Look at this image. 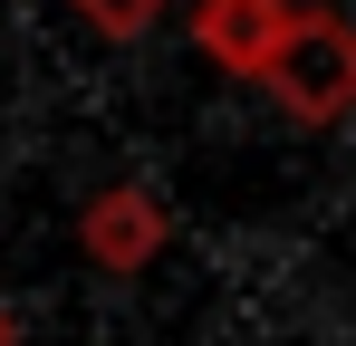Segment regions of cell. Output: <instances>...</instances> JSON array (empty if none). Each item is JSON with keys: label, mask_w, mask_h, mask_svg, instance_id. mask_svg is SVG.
Listing matches in <instances>:
<instances>
[{"label": "cell", "mask_w": 356, "mask_h": 346, "mask_svg": "<svg viewBox=\"0 0 356 346\" xmlns=\"http://www.w3.org/2000/svg\"><path fill=\"white\" fill-rule=\"evenodd\" d=\"M260 87L298 115V125H337L356 97V39L337 10H289V29H280V49L260 58Z\"/></svg>", "instance_id": "obj_1"}, {"label": "cell", "mask_w": 356, "mask_h": 346, "mask_svg": "<svg viewBox=\"0 0 356 346\" xmlns=\"http://www.w3.org/2000/svg\"><path fill=\"white\" fill-rule=\"evenodd\" d=\"M280 29H289V0H202V19H193V39L232 77H260V58L280 49Z\"/></svg>", "instance_id": "obj_2"}, {"label": "cell", "mask_w": 356, "mask_h": 346, "mask_svg": "<svg viewBox=\"0 0 356 346\" xmlns=\"http://www.w3.org/2000/svg\"><path fill=\"white\" fill-rule=\"evenodd\" d=\"M87 250H97L106 270H145V260L164 250V202H154L145 183H125V192H106V202L87 212Z\"/></svg>", "instance_id": "obj_3"}, {"label": "cell", "mask_w": 356, "mask_h": 346, "mask_svg": "<svg viewBox=\"0 0 356 346\" xmlns=\"http://www.w3.org/2000/svg\"><path fill=\"white\" fill-rule=\"evenodd\" d=\"M67 10H77L87 29H106V39H145V29H154L174 0H67Z\"/></svg>", "instance_id": "obj_4"}, {"label": "cell", "mask_w": 356, "mask_h": 346, "mask_svg": "<svg viewBox=\"0 0 356 346\" xmlns=\"http://www.w3.org/2000/svg\"><path fill=\"white\" fill-rule=\"evenodd\" d=\"M0 346H10V308H0Z\"/></svg>", "instance_id": "obj_5"}]
</instances>
